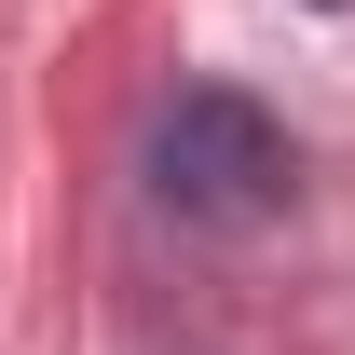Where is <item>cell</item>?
<instances>
[{"label":"cell","instance_id":"obj_1","mask_svg":"<svg viewBox=\"0 0 355 355\" xmlns=\"http://www.w3.org/2000/svg\"><path fill=\"white\" fill-rule=\"evenodd\" d=\"M287 178H301V150H287V123H273L260 96L232 83H191L150 123V205L191 232H260L273 205H287Z\"/></svg>","mask_w":355,"mask_h":355},{"label":"cell","instance_id":"obj_2","mask_svg":"<svg viewBox=\"0 0 355 355\" xmlns=\"http://www.w3.org/2000/svg\"><path fill=\"white\" fill-rule=\"evenodd\" d=\"M314 14H355V0H314Z\"/></svg>","mask_w":355,"mask_h":355}]
</instances>
